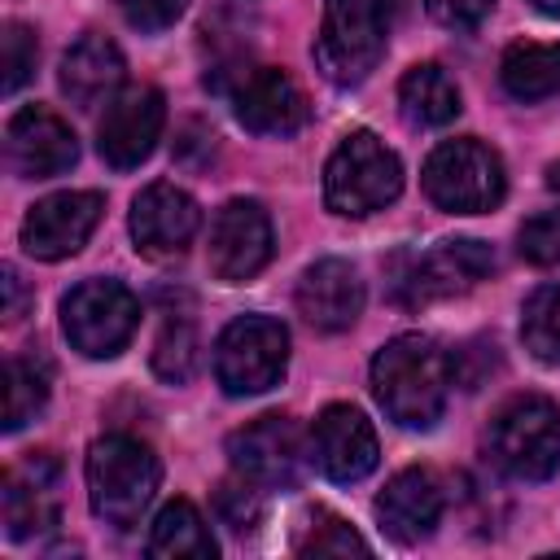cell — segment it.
<instances>
[{
	"label": "cell",
	"mask_w": 560,
	"mask_h": 560,
	"mask_svg": "<svg viewBox=\"0 0 560 560\" xmlns=\"http://www.w3.org/2000/svg\"><path fill=\"white\" fill-rule=\"evenodd\" d=\"M455 385V359L424 332L385 341L372 359V394L381 411L402 429H433Z\"/></svg>",
	"instance_id": "cell-1"
},
{
	"label": "cell",
	"mask_w": 560,
	"mask_h": 560,
	"mask_svg": "<svg viewBox=\"0 0 560 560\" xmlns=\"http://www.w3.org/2000/svg\"><path fill=\"white\" fill-rule=\"evenodd\" d=\"M158 481L162 464L140 438L105 433L88 446V503L105 525L131 529L153 503Z\"/></svg>",
	"instance_id": "cell-2"
},
{
	"label": "cell",
	"mask_w": 560,
	"mask_h": 560,
	"mask_svg": "<svg viewBox=\"0 0 560 560\" xmlns=\"http://www.w3.org/2000/svg\"><path fill=\"white\" fill-rule=\"evenodd\" d=\"M389 9L385 0H324L315 35V66L337 88H359L385 57Z\"/></svg>",
	"instance_id": "cell-3"
},
{
	"label": "cell",
	"mask_w": 560,
	"mask_h": 560,
	"mask_svg": "<svg viewBox=\"0 0 560 560\" xmlns=\"http://www.w3.org/2000/svg\"><path fill=\"white\" fill-rule=\"evenodd\" d=\"M486 455L516 481H547L560 468V407L542 394L512 398L486 429Z\"/></svg>",
	"instance_id": "cell-4"
},
{
	"label": "cell",
	"mask_w": 560,
	"mask_h": 560,
	"mask_svg": "<svg viewBox=\"0 0 560 560\" xmlns=\"http://www.w3.org/2000/svg\"><path fill=\"white\" fill-rule=\"evenodd\" d=\"M402 192V162L372 131H350L324 166V201L332 214L363 219Z\"/></svg>",
	"instance_id": "cell-5"
},
{
	"label": "cell",
	"mask_w": 560,
	"mask_h": 560,
	"mask_svg": "<svg viewBox=\"0 0 560 560\" xmlns=\"http://www.w3.org/2000/svg\"><path fill=\"white\" fill-rule=\"evenodd\" d=\"M494 271V254L486 241L459 236V241H438L429 249H407L389 262V289L402 306H429L438 298L468 293L477 280Z\"/></svg>",
	"instance_id": "cell-6"
},
{
	"label": "cell",
	"mask_w": 560,
	"mask_h": 560,
	"mask_svg": "<svg viewBox=\"0 0 560 560\" xmlns=\"http://www.w3.org/2000/svg\"><path fill=\"white\" fill-rule=\"evenodd\" d=\"M420 179H424L429 201L451 214H486L508 192L503 162L481 140H442L429 153Z\"/></svg>",
	"instance_id": "cell-7"
},
{
	"label": "cell",
	"mask_w": 560,
	"mask_h": 560,
	"mask_svg": "<svg viewBox=\"0 0 560 560\" xmlns=\"http://www.w3.org/2000/svg\"><path fill=\"white\" fill-rule=\"evenodd\" d=\"M284 363H289V332L271 315H236L214 341V376L232 398L280 385Z\"/></svg>",
	"instance_id": "cell-8"
},
{
	"label": "cell",
	"mask_w": 560,
	"mask_h": 560,
	"mask_svg": "<svg viewBox=\"0 0 560 560\" xmlns=\"http://www.w3.org/2000/svg\"><path fill=\"white\" fill-rule=\"evenodd\" d=\"M140 324V302L118 280H83L61 298V332L88 359H114Z\"/></svg>",
	"instance_id": "cell-9"
},
{
	"label": "cell",
	"mask_w": 560,
	"mask_h": 560,
	"mask_svg": "<svg viewBox=\"0 0 560 560\" xmlns=\"http://www.w3.org/2000/svg\"><path fill=\"white\" fill-rule=\"evenodd\" d=\"M0 521L13 542L39 538L61 521V464L48 451H31L4 472Z\"/></svg>",
	"instance_id": "cell-10"
},
{
	"label": "cell",
	"mask_w": 560,
	"mask_h": 560,
	"mask_svg": "<svg viewBox=\"0 0 560 560\" xmlns=\"http://www.w3.org/2000/svg\"><path fill=\"white\" fill-rule=\"evenodd\" d=\"M162 122H166V96L158 88L149 83L122 88L105 105V118L96 127V149L114 171H131L153 153Z\"/></svg>",
	"instance_id": "cell-11"
},
{
	"label": "cell",
	"mask_w": 560,
	"mask_h": 560,
	"mask_svg": "<svg viewBox=\"0 0 560 560\" xmlns=\"http://www.w3.org/2000/svg\"><path fill=\"white\" fill-rule=\"evenodd\" d=\"M311 459L328 481H341V486L363 481L381 459L372 420L350 402L324 407L311 424Z\"/></svg>",
	"instance_id": "cell-12"
},
{
	"label": "cell",
	"mask_w": 560,
	"mask_h": 560,
	"mask_svg": "<svg viewBox=\"0 0 560 560\" xmlns=\"http://www.w3.org/2000/svg\"><path fill=\"white\" fill-rule=\"evenodd\" d=\"M232 468L262 490H289L302 472V429L289 416H258L228 438Z\"/></svg>",
	"instance_id": "cell-13"
},
{
	"label": "cell",
	"mask_w": 560,
	"mask_h": 560,
	"mask_svg": "<svg viewBox=\"0 0 560 560\" xmlns=\"http://www.w3.org/2000/svg\"><path fill=\"white\" fill-rule=\"evenodd\" d=\"M101 214H105L101 192H52L35 201L31 214L22 219V249L39 262L70 258L88 245Z\"/></svg>",
	"instance_id": "cell-14"
},
{
	"label": "cell",
	"mask_w": 560,
	"mask_h": 560,
	"mask_svg": "<svg viewBox=\"0 0 560 560\" xmlns=\"http://www.w3.org/2000/svg\"><path fill=\"white\" fill-rule=\"evenodd\" d=\"M271 262V219L258 201L236 197L214 214L210 228V271L228 284L254 280Z\"/></svg>",
	"instance_id": "cell-15"
},
{
	"label": "cell",
	"mask_w": 560,
	"mask_h": 560,
	"mask_svg": "<svg viewBox=\"0 0 560 560\" xmlns=\"http://www.w3.org/2000/svg\"><path fill=\"white\" fill-rule=\"evenodd\" d=\"M4 158L22 179H52L79 162V140L52 109L26 105L4 127Z\"/></svg>",
	"instance_id": "cell-16"
},
{
	"label": "cell",
	"mask_w": 560,
	"mask_h": 560,
	"mask_svg": "<svg viewBox=\"0 0 560 560\" xmlns=\"http://www.w3.org/2000/svg\"><path fill=\"white\" fill-rule=\"evenodd\" d=\"M232 109L236 122L254 136H298L311 118V105L302 96V88L276 70V66H254L236 88H232Z\"/></svg>",
	"instance_id": "cell-17"
},
{
	"label": "cell",
	"mask_w": 560,
	"mask_h": 560,
	"mask_svg": "<svg viewBox=\"0 0 560 560\" xmlns=\"http://www.w3.org/2000/svg\"><path fill=\"white\" fill-rule=\"evenodd\" d=\"M201 228L197 201L175 184H149L131 201V241L144 258H179Z\"/></svg>",
	"instance_id": "cell-18"
},
{
	"label": "cell",
	"mask_w": 560,
	"mask_h": 560,
	"mask_svg": "<svg viewBox=\"0 0 560 560\" xmlns=\"http://www.w3.org/2000/svg\"><path fill=\"white\" fill-rule=\"evenodd\" d=\"M298 311L319 332H346L363 311V280L346 258H319L298 280Z\"/></svg>",
	"instance_id": "cell-19"
},
{
	"label": "cell",
	"mask_w": 560,
	"mask_h": 560,
	"mask_svg": "<svg viewBox=\"0 0 560 560\" xmlns=\"http://www.w3.org/2000/svg\"><path fill=\"white\" fill-rule=\"evenodd\" d=\"M376 521L394 542H420L442 521V490L429 468H402L376 494Z\"/></svg>",
	"instance_id": "cell-20"
},
{
	"label": "cell",
	"mask_w": 560,
	"mask_h": 560,
	"mask_svg": "<svg viewBox=\"0 0 560 560\" xmlns=\"http://www.w3.org/2000/svg\"><path fill=\"white\" fill-rule=\"evenodd\" d=\"M122 52H118V44L114 39H105V35H83L66 57H61V74H57V83H61V92L70 96V105H79V109H92V105H101L105 96H114V88L122 83Z\"/></svg>",
	"instance_id": "cell-21"
},
{
	"label": "cell",
	"mask_w": 560,
	"mask_h": 560,
	"mask_svg": "<svg viewBox=\"0 0 560 560\" xmlns=\"http://www.w3.org/2000/svg\"><path fill=\"white\" fill-rule=\"evenodd\" d=\"M398 105H402V118L411 127H446L459 114V88L451 83V74L442 66L424 61V66H411L402 74Z\"/></svg>",
	"instance_id": "cell-22"
},
{
	"label": "cell",
	"mask_w": 560,
	"mask_h": 560,
	"mask_svg": "<svg viewBox=\"0 0 560 560\" xmlns=\"http://www.w3.org/2000/svg\"><path fill=\"white\" fill-rule=\"evenodd\" d=\"M219 542L210 538V525L188 499H175L158 512L149 529V556L158 560H214Z\"/></svg>",
	"instance_id": "cell-23"
},
{
	"label": "cell",
	"mask_w": 560,
	"mask_h": 560,
	"mask_svg": "<svg viewBox=\"0 0 560 560\" xmlns=\"http://www.w3.org/2000/svg\"><path fill=\"white\" fill-rule=\"evenodd\" d=\"M499 79L516 101H547L560 92V44H512Z\"/></svg>",
	"instance_id": "cell-24"
},
{
	"label": "cell",
	"mask_w": 560,
	"mask_h": 560,
	"mask_svg": "<svg viewBox=\"0 0 560 560\" xmlns=\"http://www.w3.org/2000/svg\"><path fill=\"white\" fill-rule=\"evenodd\" d=\"M48 402V368L44 359L13 354L4 363V433H18L31 424Z\"/></svg>",
	"instance_id": "cell-25"
},
{
	"label": "cell",
	"mask_w": 560,
	"mask_h": 560,
	"mask_svg": "<svg viewBox=\"0 0 560 560\" xmlns=\"http://www.w3.org/2000/svg\"><path fill=\"white\" fill-rule=\"evenodd\" d=\"M521 341L538 363H560V284H542L525 298Z\"/></svg>",
	"instance_id": "cell-26"
},
{
	"label": "cell",
	"mask_w": 560,
	"mask_h": 560,
	"mask_svg": "<svg viewBox=\"0 0 560 560\" xmlns=\"http://www.w3.org/2000/svg\"><path fill=\"white\" fill-rule=\"evenodd\" d=\"M197 368V328L188 315H171L153 341V372L162 381H188Z\"/></svg>",
	"instance_id": "cell-27"
},
{
	"label": "cell",
	"mask_w": 560,
	"mask_h": 560,
	"mask_svg": "<svg viewBox=\"0 0 560 560\" xmlns=\"http://www.w3.org/2000/svg\"><path fill=\"white\" fill-rule=\"evenodd\" d=\"M214 512H219V521L228 525V529H236V534H245V529H254L258 521H262V486L258 481H249V477H228L219 490H214Z\"/></svg>",
	"instance_id": "cell-28"
},
{
	"label": "cell",
	"mask_w": 560,
	"mask_h": 560,
	"mask_svg": "<svg viewBox=\"0 0 560 560\" xmlns=\"http://www.w3.org/2000/svg\"><path fill=\"white\" fill-rule=\"evenodd\" d=\"M298 551L302 556H350V551H368V542L332 512H315L306 534L298 538Z\"/></svg>",
	"instance_id": "cell-29"
},
{
	"label": "cell",
	"mask_w": 560,
	"mask_h": 560,
	"mask_svg": "<svg viewBox=\"0 0 560 560\" xmlns=\"http://www.w3.org/2000/svg\"><path fill=\"white\" fill-rule=\"evenodd\" d=\"M0 48H4V79L0 88L13 96L31 74H35V57H39V44H35V31L26 22H4V35H0Z\"/></svg>",
	"instance_id": "cell-30"
},
{
	"label": "cell",
	"mask_w": 560,
	"mask_h": 560,
	"mask_svg": "<svg viewBox=\"0 0 560 560\" xmlns=\"http://www.w3.org/2000/svg\"><path fill=\"white\" fill-rule=\"evenodd\" d=\"M516 245H521V258H529L538 267L560 262V210H542V214L525 219L516 232Z\"/></svg>",
	"instance_id": "cell-31"
},
{
	"label": "cell",
	"mask_w": 560,
	"mask_h": 560,
	"mask_svg": "<svg viewBox=\"0 0 560 560\" xmlns=\"http://www.w3.org/2000/svg\"><path fill=\"white\" fill-rule=\"evenodd\" d=\"M114 4H118V13H122L136 31H144V35L175 26L179 13L188 9V0H114Z\"/></svg>",
	"instance_id": "cell-32"
},
{
	"label": "cell",
	"mask_w": 560,
	"mask_h": 560,
	"mask_svg": "<svg viewBox=\"0 0 560 560\" xmlns=\"http://www.w3.org/2000/svg\"><path fill=\"white\" fill-rule=\"evenodd\" d=\"M429 18L451 26V31H472L486 22V13L494 9V0H424Z\"/></svg>",
	"instance_id": "cell-33"
},
{
	"label": "cell",
	"mask_w": 560,
	"mask_h": 560,
	"mask_svg": "<svg viewBox=\"0 0 560 560\" xmlns=\"http://www.w3.org/2000/svg\"><path fill=\"white\" fill-rule=\"evenodd\" d=\"M4 298H9V302H4V315L18 319V315H22V276H18L13 267H4Z\"/></svg>",
	"instance_id": "cell-34"
},
{
	"label": "cell",
	"mask_w": 560,
	"mask_h": 560,
	"mask_svg": "<svg viewBox=\"0 0 560 560\" xmlns=\"http://www.w3.org/2000/svg\"><path fill=\"white\" fill-rule=\"evenodd\" d=\"M538 13H547V18H560V0H529Z\"/></svg>",
	"instance_id": "cell-35"
},
{
	"label": "cell",
	"mask_w": 560,
	"mask_h": 560,
	"mask_svg": "<svg viewBox=\"0 0 560 560\" xmlns=\"http://www.w3.org/2000/svg\"><path fill=\"white\" fill-rule=\"evenodd\" d=\"M547 188H551V192H560V162H551V166H547Z\"/></svg>",
	"instance_id": "cell-36"
}]
</instances>
